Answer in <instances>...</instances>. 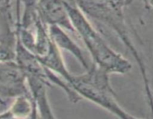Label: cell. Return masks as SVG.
Listing matches in <instances>:
<instances>
[{
    "label": "cell",
    "mask_w": 153,
    "mask_h": 119,
    "mask_svg": "<svg viewBox=\"0 0 153 119\" xmlns=\"http://www.w3.org/2000/svg\"><path fill=\"white\" fill-rule=\"evenodd\" d=\"M76 3L88 18L94 19L111 30L131 54L138 65L144 85L148 105L153 116V92L150 87L146 65L131 38L126 21L125 10L131 4V1H78Z\"/></svg>",
    "instance_id": "1"
},
{
    "label": "cell",
    "mask_w": 153,
    "mask_h": 119,
    "mask_svg": "<svg viewBox=\"0 0 153 119\" xmlns=\"http://www.w3.org/2000/svg\"><path fill=\"white\" fill-rule=\"evenodd\" d=\"M76 34L83 41L92 64L108 74H126L132 68L129 60L114 50L97 31L76 1H64Z\"/></svg>",
    "instance_id": "2"
},
{
    "label": "cell",
    "mask_w": 153,
    "mask_h": 119,
    "mask_svg": "<svg viewBox=\"0 0 153 119\" xmlns=\"http://www.w3.org/2000/svg\"><path fill=\"white\" fill-rule=\"evenodd\" d=\"M109 75L91 64L83 74H73L70 85L82 99L91 101L119 119H140L128 113L120 105Z\"/></svg>",
    "instance_id": "3"
},
{
    "label": "cell",
    "mask_w": 153,
    "mask_h": 119,
    "mask_svg": "<svg viewBox=\"0 0 153 119\" xmlns=\"http://www.w3.org/2000/svg\"><path fill=\"white\" fill-rule=\"evenodd\" d=\"M30 95L25 76L15 61L0 62V98Z\"/></svg>",
    "instance_id": "4"
},
{
    "label": "cell",
    "mask_w": 153,
    "mask_h": 119,
    "mask_svg": "<svg viewBox=\"0 0 153 119\" xmlns=\"http://www.w3.org/2000/svg\"><path fill=\"white\" fill-rule=\"evenodd\" d=\"M37 13L47 27L58 26L70 33H76L64 1H36Z\"/></svg>",
    "instance_id": "5"
},
{
    "label": "cell",
    "mask_w": 153,
    "mask_h": 119,
    "mask_svg": "<svg viewBox=\"0 0 153 119\" xmlns=\"http://www.w3.org/2000/svg\"><path fill=\"white\" fill-rule=\"evenodd\" d=\"M25 79L39 119H57L48 99L47 89L50 87L49 85L43 80L31 76H27Z\"/></svg>",
    "instance_id": "6"
},
{
    "label": "cell",
    "mask_w": 153,
    "mask_h": 119,
    "mask_svg": "<svg viewBox=\"0 0 153 119\" xmlns=\"http://www.w3.org/2000/svg\"><path fill=\"white\" fill-rule=\"evenodd\" d=\"M51 39L60 50H64L71 54L85 70L90 67L88 60L80 46L67 34V31L58 26L48 27Z\"/></svg>",
    "instance_id": "7"
},
{
    "label": "cell",
    "mask_w": 153,
    "mask_h": 119,
    "mask_svg": "<svg viewBox=\"0 0 153 119\" xmlns=\"http://www.w3.org/2000/svg\"><path fill=\"white\" fill-rule=\"evenodd\" d=\"M37 59L45 68L62 77L70 84L73 74H71L68 71L61 50L58 48V46L54 43L52 40L46 53L43 57H38Z\"/></svg>",
    "instance_id": "8"
},
{
    "label": "cell",
    "mask_w": 153,
    "mask_h": 119,
    "mask_svg": "<svg viewBox=\"0 0 153 119\" xmlns=\"http://www.w3.org/2000/svg\"><path fill=\"white\" fill-rule=\"evenodd\" d=\"M16 46V28L12 30L9 27L2 36L0 35V62L15 61Z\"/></svg>",
    "instance_id": "9"
},
{
    "label": "cell",
    "mask_w": 153,
    "mask_h": 119,
    "mask_svg": "<svg viewBox=\"0 0 153 119\" xmlns=\"http://www.w3.org/2000/svg\"><path fill=\"white\" fill-rule=\"evenodd\" d=\"M146 4H147L150 7H152L153 8V1H146Z\"/></svg>",
    "instance_id": "10"
},
{
    "label": "cell",
    "mask_w": 153,
    "mask_h": 119,
    "mask_svg": "<svg viewBox=\"0 0 153 119\" xmlns=\"http://www.w3.org/2000/svg\"><path fill=\"white\" fill-rule=\"evenodd\" d=\"M140 119H141V118H140Z\"/></svg>",
    "instance_id": "11"
}]
</instances>
